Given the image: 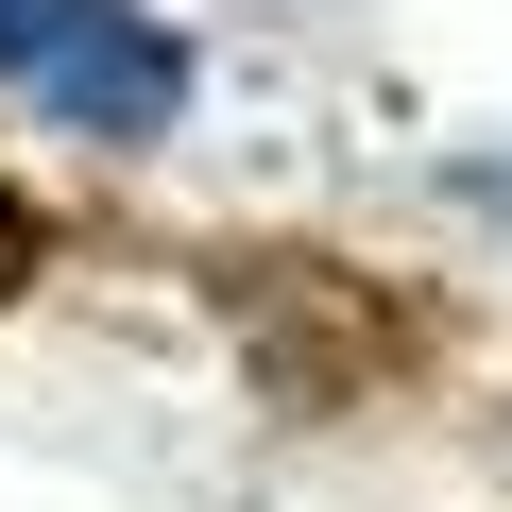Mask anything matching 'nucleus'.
<instances>
[{"label": "nucleus", "instance_id": "1", "mask_svg": "<svg viewBox=\"0 0 512 512\" xmlns=\"http://www.w3.org/2000/svg\"><path fill=\"white\" fill-rule=\"evenodd\" d=\"M0 86L69 137H171L188 120V35L154 0H0Z\"/></svg>", "mask_w": 512, "mask_h": 512}]
</instances>
